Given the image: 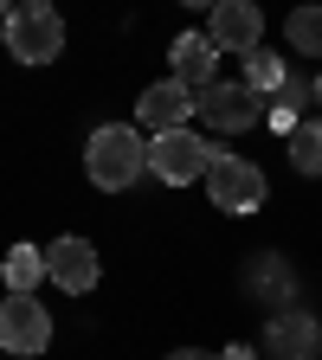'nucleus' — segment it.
I'll use <instances>...</instances> for the list:
<instances>
[{
  "label": "nucleus",
  "mask_w": 322,
  "mask_h": 360,
  "mask_svg": "<svg viewBox=\"0 0 322 360\" xmlns=\"http://www.w3.org/2000/svg\"><path fill=\"white\" fill-rule=\"evenodd\" d=\"M0 277H7V296H32V290L45 283V251L13 245L7 257H0Z\"/></svg>",
  "instance_id": "13"
},
{
  "label": "nucleus",
  "mask_w": 322,
  "mask_h": 360,
  "mask_svg": "<svg viewBox=\"0 0 322 360\" xmlns=\"http://www.w3.org/2000/svg\"><path fill=\"white\" fill-rule=\"evenodd\" d=\"M206 32H213L219 52L252 58V52H258V39H264V13H258V0H219L213 20H206Z\"/></svg>",
  "instance_id": "10"
},
{
  "label": "nucleus",
  "mask_w": 322,
  "mask_h": 360,
  "mask_svg": "<svg viewBox=\"0 0 322 360\" xmlns=\"http://www.w3.org/2000/svg\"><path fill=\"white\" fill-rule=\"evenodd\" d=\"M284 39H290V52H309V58H322V7L309 0V7H290V20H284Z\"/></svg>",
  "instance_id": "14"
},
{
  "label": "nucleus",
  "mask_w": 322,
  "mask_h": 360,
  "mask_svg": "<svg viewBox=\"0 0 322 360\" xmlns=\"http://www.w3.org/2000/svg\"><path fill=\"white\" fill-rule=\"evenodd\" d=\"M284 77H290V71H284L278 52H252V58H245V84L264 90V97H278V84H284Z\"/></svg>",
  "instance_id": "16"
},
{
  "label": "nucleus",
  "mask_w": 322,
  "mask_h": 360,
  "mask_svg": "<svg viewBox=\"0 0 322 360\" xmlns=\"http://www.w3.org/2000/svg\"><path fill=\"white\" fill-rule=\"evenodd\" d=\"M206 193H213V206H219V212L245 219V212H258V206H264V193H271V187H264V167H258V161L213 148V167H206Z\"/></svg>",
  "instance_id": "3"
},
{
  "label": "nucleus",
  "mask_w": 322,
  "mask_h": 360,
  "mask_svg": "<svg viewBox=\"0 0 322 360\" xmlns=\"http://www.w3.org/2000/svg\"><path fill=\"white\" fill-rule=\"evenodd\" d=\"M200 116H206L213 129H225V135H245V129H258V122L271 116V97H264V90H252L245 77H239V84L213 77V84L200 90Z\"/></svg>",
  "instance_id": "4"
},
{
  "label": "nucleus",
  "mask_w": 322,
  "mask_h": 360,
  "mask_svg": "<svg viewBox=\"0 0 322 360\" xmlns=\"http://www.w3.org/2000/svg\"><path fill=\"white\" fill-rule=\"evenodd\" d=\"M290 167L309 174V180H322V116L297 122V135H290Z\"/></svg>",
  "instance_id": "15"
},
{
  "label": "nucleus",
  "mask_w": 322,
  "mask_h": 360,
  "mask_svg": "<svg viewBox=\"0 0 322 360\" xmlns=\"http://www.w3.org/2000/svg\"><path fill=\"white\" fill-rule=\"evenodd\" d=\"M213 167V142H200L194 129H168L149 142V174L168 180V187H187V180H206Z\"/></svg>",
  "instance_id": "5"
},
{
  "label": "nucleus",
  "mask_w": 322,
  "mask_h": 360,
  "mask_svg": "<svg viewBox=\"0 0 322 360\" xmlns=\"http://www.w3.org/2000/svg\"><path fill=\"white\" fill-rule=\"evenodd\" d=\"M219 360H258V354H252V347H225Z\"/></svg>",
  "instance_id": "19"
},
{
  "label": "nucleus",
  "mask_w": 322,
  "mask_h": 360,
  "mask_svg": "<svg viewBox=\"0 0 322 360\" xmlns=\"http://www.w3.org/2000/svg\"><path fill=\"white\" fill-rule=\"evenodd\" d=\"M0 32H7V52H13L20 65H52V58L65 52V20H58L52 0H20Z\"/></svg>",
  "instance_id": "2"
},
{
  "label": "nucleus",
  "mask_w": 322,
  "mask_h": 360,
  "mask_svg": "<svg viewBox=\"0 0 322 360\" xmlns=\"http://www.w3.org/2000/svg\"><path fill=\"white\" fill-rule=\"evenodd\" d=\"M187 116H200V90L180 84V77H161L142 90V103H135V122L149 135H168V129H187Z\"/></svg>",
  "instance_id": "7"
},
{
  "label": "nucleus",
  "mask_w": 322,
  "mask_h": 360,
  "mask_svg": "<svg viewBox=\"0 0 322 360\" xmlns=\"http://www.w3.org/2000/svg\"><path fill=\"white\" fill-rule=\"evenodd\" d=\"M245 290L258 296V302H271V309H290V296H297V270L284 264V257H252V270H245Z\"/></svg>",
  "instance_id": "12"
},
{
  "label": "nucleus",
  "mask_w": 322,
  "mask_h": 360,
  "mask_svg": "<svg viewBox=\"0 0 322 360\" xmlns=\"http://www.w3.org/2000/svg\"><path fill=\"white\" fill-rule=\"evenodd\" d=\"M0 347L20 354V360L52 347V315H45L39 296H7V302H0Z\"/></svg>",
  "instance_id": "6"
},
{
  "label": "nucleus",
  "mask_w": 322,
  "mask_h": 360,
  "mask_svg": "<svg viewBox=\"0 0 322 360\" xmlns=\"http://www.w3.org/2000/svg\"><path fill=\"white\" fill-rule=\"evenodd\" d=\"M168 58H174V77H180V84L206 90V84H213V65H219V45H213V32H180V39L168 45Z\"/></svg>",
  "instance_id": "11"
},
{
  "label": "nucleus",
  "mask_w": 322,
  "mask_h": 360,
  "mask_svg": "<svg viewBox=\"0 0 322 360\" xmlns=\"http://www.w3.org/2000/svg\"><path fill=\"white\" fill-rule=\"evenodd\" d=\"M168 360H219V354H200V347H174Z\"/></svg>",
  "instance_id": "18"
},
{
  "label": "nucleus",
  "mask_w": 322,
  "mask_h": 360,
  "mask_svg": "<svg viewBox=\"0 0 322 360\" xmlns=\"http://www.w3.org/2000/svg\"><path fill=\"white\" fill-rule=\"evenodd\" d=\"M309 103H316V116H322V77H316V84H309Z\"/></svg>",
  "instance_id": "20"
},
{
  "label": "nucleus",
  "mask_w": 322,
  "mask_h": 360,
  "mask_svg": "<svg viewBox=\"0 0 322 360\" xmlns=\"http://www.w3.org/2000/svg\"><path fill=\"white\" fill-rule=\"evenodd\" d=\"M13 7H20V0H0V26H7V13H13Z\"/></svg>",
  "instance_id": "22"
},
{
  "label": "nucleus",
  "mask_w": 322,
  "mask_h": 360,
  "mask_svg": "<svg viewBox=\"0 0 322 360\" xmlns=\"http://www.w3.org/2000/svg\"><path fill=\"white\" fill-rule=\"evenodd\" d=\"M180 7H206V13H213V7H219V0H180Z\"/></svg>",
  "instance_id": "21"
},
{
  "label": "nucleus",
  "mask_w": 322,
  "mask_h": 360,
  "mask_svg": "<svg viewBox=\"0 0 322 360\" xmlns=\"http://www.w3.org/2000/svg\"><path fill=\"white\" fill-rule=\"evenodd\" d=\"M322 347V322L309 309H271L264 322V360H316Z\"/></svg>",
  "instance_id": "8"
},
{
  "label": "nucleus",
  "mask_w": 322,
  "mask_h": 360,
  "mask_svg": "<svg viewBox=\"0 0 322 360\" xmlns=\"http://www.w3.org/2000/svg\"><path fill=\"white\" fill-rule=\"evenodd\" d=\"M45 277H52L65 296H84V290H97V277H104V264H97V245H90V238H58L52 251H45Z\"/></svg>",
  "instance_id": "9"
},
{
  "label": "nucleus",
  "mask_w": 322,
  "mask_h": 360,
  "mask_svg": "<svg viewBox=\"0 0 322 360\" xmlns=\"http://www.w3.org/2000/svg\"><path fill=\"white\" fill-rule=\"evenodd\" d=\"M84 174H90V187H97V193H129L135 180L149 174V135L129 129V122L90 129V142H84Z\"/></svg>",
  "instance_id": "1"
},
{
  "label": "nucleus",
  "mask_w": 322,
  "mask_h": 360,
  "mask_svg": "<svg viewBox=\"0 0 322 360\" xmlns=\"http://www.w3.org/2000/svg\"><path fill=\"white\" fill-rule=\"evenodd\" d=\"M303 97H309V84H303V77H284V84H278V97H271V103L297 116V110H303Z\"/></svg>",
  "instance_id": "17"
}]
</instances>
